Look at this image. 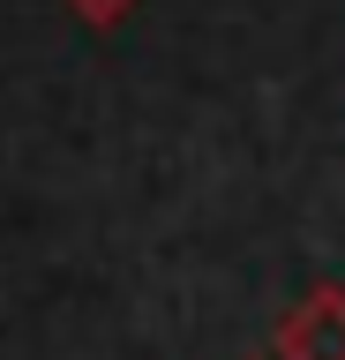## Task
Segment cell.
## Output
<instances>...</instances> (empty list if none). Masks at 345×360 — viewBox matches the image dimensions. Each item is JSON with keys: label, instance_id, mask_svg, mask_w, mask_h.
<instances>
[{"label": "cell", "instance_id": "6da1fadb", "mask_svg": "<svg viewBox=\"0 0 345 360\" xmlns=\"http://www.w3.org/2000/svg\"><path fill=\"white\" fill-rule=\"evenodd\" d=\"M285 353L293 360H345V292H315L285 315Z\"/></svg>", "mask_w": 345, "mask_h": 360}]
</instances>
